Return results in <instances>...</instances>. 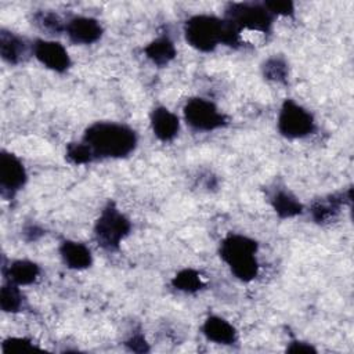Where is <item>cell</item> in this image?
<instances>
[{"instance_id": "1", "label": "cell", "mask_w": 354, "mask_h": 354, "mask_svg": "<svg viewBox=\"0 0 354 354\" xmlns=\"http://www.w3.org/2000/svg\"><path fill=\"white\" fill-rule=\"evenodd\" d=\"M83 142L88 145L94 158H123L136 148L137 136L124 124L97 122L86 130Z\"/></svg>"}, {"instance_id": "2", "label": "cell", "mask_w": 354, "mask_h": 354, "mask_svg": "<svg viewBox=\"0 0 354 354\" xmlns=\"http://www.w3.org/2000/svg\"><path fill=\"white\" fill-rule=\"evenodd\" d=\"M257 243L239 234L228 235L220 246L221 259L230 266L232 274L241 281H250L257 275Z\"/></svg>"}, {"instance_id": "3", "label": "cell", "mask_w": 354, "mask_h": 354, "mask_svg": "<svg viewBox=\"0 0 354 354\" xmlns=\"http://www.w3.org/2000/svg\"><path fill=\"white\" fill-rule=\"evenodd\" d=\"M187 41L201 51H210L223 43L224 19L213 15L191 17L184 26Z\"/></svg>"}, {"instance_id": "4", "label": "cell", "mask_w": 354, "mask_h": 354, "mask_svg": "<svg viewBox=\"0 0 354 354\" xmlns=\"http://www.w3.org/2000/svg\"><path fill=\"white\" fill-rule=\"evenodd\" d=\"M130 227L129 218L113 203H108L95 223V239L106 250L118 249L120 242L127 236Z\"/></svg>"}, {"instance_id": "5", "label": "cell", "mask_w": 354, "mask_h": 354, "mask_svg": "<svg viewBox=\"0 0 354 354\" xmlns=\"http://www.w3.org/2000/svg\"><path fill=\"white\" fill-rule=\"evenodd\" d=\"M225 19L242 30L266 33L272 24V14L264 3H232L225 10Z\"/></svg>"}, {"instance_id": "6", "label": "cell", "mask_w": 354, "mask_h": 354, "mask_svg": "<svg viewBox=\"0 0 354 354\" xmlns=\"http://www.w3.org/2000/svg\"><path fill=\"white\" fill-rule=\"evenodd\" d=\"M278 130L288 138H300L314 130L313 115L292 100H286L278 116Z\"/></svg>"}, {"instance_id": "7", "label": "cell", "mask_w": 354, "mask_h": 354, "mask_svg": "<svg viewBox=\"0 0 354 354\" xmlns=\"http://www.w3.org/2000/svg\"><path fill=\"white\" fill-rule=\"evenodd\" d=\"M184 118L191 127L203 131L218 129L225 123V116L205 98H191L184 106Z\"/></svg>"}, {"instance_id": "8", "label": "cell", "mask_w": 354, "mask_h": 354, "mask_svg": "<svg viewBox=\"0 0 354 354\" xmlns=\"http://www.w3.org/2000/svg\"><path fill=\"white\" fill-rule=\"evenodd\" d=\"M26 171L22 162L12 153L3 151L0 155V187L1 192L12 195L24 187Z\"/></svg>"}, {"instance_id": "9", "label": "cell", "mask_w": 354, "mask_h": 354, "mask_svg": "<svg viewBox=\"0 0 354 354\" xmlns=\"http://www.w3.org/2000/svg\"><path fill=\"white\" fill-rule=\"evenodd\" d=\"M35 57L47 68L55 72H64L69 68L71 59L65 47L58 41L36 40L33 44Z\"/></svg>"}, {"instance_id": "10", "label": "cell", "mask_w": 354, "mask_h": 354, "mask_svg": "<svg viewBox=\"0 0 354 354\" xmlns=\"http://www.w3.org/2000/svg\"><path fill=\"white\" fill-rule=\"evenodd\" d=\"M66 35L76 44H91L102 35L100 22L90 17H73L66 22Z\"/></svg>"}, {"instance_id": "11", "label": "cell", "mask_w": 354, "mask_h": 354, "mask_svg": "<svg viewBox=\"0 0 354 354\" xmlns=\"http://www.w3.org/2000/svg\"><path fill=\"white\" fill-rule=\"evenodd\" d=\"M151 124L155 136L162 141L173 140L178 133V118L165 106H158L151 113Z\"/></svg>"}, {"instance_id": "12", "label": "cell", "mask_w": 354, "mask_h": 354, "mask_svg": "<svg viewBox=\"0 0 354 354\" xmlns=\"http://www.w3.org/2000/svg\"><path fill=\"white\" fill-rule=\"evenodd\" d=\"M62 260L69 268L82 270L91 264V253L87 246L73 241H64L59 246Z\"/></svg>"}, {"instance_id": "13", "label": "cell", "mask_w": 354, "mask_h": 354, "mask_svg": "<svg viewBox=\"0 0 354 354\" xmlns=\"http://www.w3.org/2000/svg\"><path fill=\"white\" fill-rule=\"evenodd\" d=\"M202 330L209 340L220 344H231L236 339L235 328L220 317H209L205 321Z\"/></svg>"}, {"instance_id": "14", "label": "cell", "mask_w": 354, "mask_h": 354, "mask_svg": "<svg viewBox=\"0 0 354 354\" xmlns=\"http://www.w3.org/2000/svg\"><path fill=\"white\" fill-rule=\"evenodd\" d=\"M0 54L4 61L17 64L26 55V44L19 36L3 29L0 32Z\"/></svg>"}, {"instance_id": "15", "label": "cell", "mask_w": 354, "mask_h": 354, "mask_svg": "<svg viewBox=\"0 0 354 354\" xmlns=\"http://www.w3.org/2000/svg\"><path fill=\"white\" fill-rule=\"evenodd\" d=\"M39 275V267L29 260H17L8 266V281L15 285H29L36 281Z\"/></svg>"}, {"instance_id": "16", "label": "cell", "mask_w": 354, "mask_h": 354, "mask_svg": "<svg viewBox=\"0 0 354 354\" xmlns=\"http://www.w3.org/2000/svg\"><path fill=\"white\" fill-rule=\"evenodd\" d=\"M145 54L147 57L156 65L163 66L169 64L174 55H176V48L173 41L169 37H158L153 41H151L145 47Z\"/></svg>"}, {"instance_id": "17", "label": "cell", "mask_w": 354, "mask_h": 354, "mask_svg": "<svg viewBox=\"0 0 354 354\" xmlns=\"http://www.w3.org/2000/svg\"><path fill=\"white\" fill-rule=\"evenodd\" d=\"M271 203L274 210L278 213V216L283 218L295 217L300 214L303 210V206L300 205V202L286 191H275L274 195L271 196Z\"/></svg>"}, {"instance_id": "18", "label": "cell", "mask_w": 354, "mask_h": 354, "mask_svg": "<svg viewBox=\"0 0 354 354\" xmlns=\"http://www.w3.org/2000/svg\"><path fill=\"white\" fill-rule=\"evenodd\" d=\"M173 286L183 292H196L203 286L202 277L198 271L185 268L173 278Z\"/></svg>"}, {"instance_id": "19", "label": "cell", "mask_w": 354, "mask_h": 354, "mask_svg": "<svg viewBox=\"0 0 354 354\" xmlns=\"http://www.w3.org/2000/svg\"><path fill=\"white\" fill-rule=\"evenodd\" d=\"M342 202L343 201L336 198V196H330L328 199H321V201L315 202L313 209H311L314 220L318 221V223H324V221L330 220L339 212V207H340Z\"/></svg>"}, {"instance_id": "20", "label": "cell", "mask_w": 354, "mask_h": 354, "mask_svg": "<svg viewBox=\"0 0 354 354\" xmlns=\"http://www.w3.org/2000/svg\"><path fill=\"white\" fill-rule=\"evenodd\" d=\"M0 306L3 311L15 313L22 306V295L18 289V285L8 281V283L3 285L0 295Z\"/></svg>"}, {"instance_id": "21", "label": "cell", "mask_w": 354, "mask_h": 354, "mask_svg": "<svg viewBox=\"0 0 354 354\" xmlns=\"http://www.w3.org/2000/svg\"><path fill=\"white\" fill-rule=\"evenodd\" d=\"M263 72H264V76L270 80L283 82L288 76V66L282 58L272 57L264 62Z\"/></svg>"}, {"instance_id": "22", "label": "cell", "mask_w": 354, "mask_h": 354, "mask_svg": "<svg viewBox=\"0 0 354 354\" xmlns=\"http://www.w3.org/2000/svg\"><path fill=\"white\" fill-rule=\"evenodd\" d=\"M66 158L75 165H83V163L91 162L94 159V155L88 148V145L82 141V142H73L68 145Z\"/></svg>"}, {"instance_id": "23", "label": "cell", "mask_w": 354, "mask_h": 354, "mask_svg": "<svg viewBox=\"0 0 354 354\" xmlns=\"http://www.w3.org/2000/svg\"><path fill=\"white\" fill-rule=\"evenodd\" d=\"M35 19H36V24L43 30H47L51 33H59L65 30V26H66L62 24L61 18L54 12H39L35 15Z\"/></svg>"}, {"instance_id": "24", "label": "cell", "mask_w": 354, "mask_h": 354, "mask_svg": "<svg viewBox=\"0 0 354 354\" xmlns=\"http://www.w3.org/2000/svg\"><path fill=\"white\" fill-rule=\"evenodd\" d=\"M266 8L274 15H290L293 14V3L290 1H267Z\"/></svg>"}, {"instance_id": "25", "label": "cell", "mask_w": 354, "mask_h": 354, "mask_svg": "<svg viewBox=\"0 0 354 354\" xmlns=\"http://www.w3.org/2000/svg\"><path fill=\"white\" fill-rule=\"evenodd\" d=\"M28 347H32V343L24 337H10L7 340H4L3 346H1V350L3 351H11V350H15V348H28Z\"/></svg>"}, {"instance_id": "26", "label": "cell", "mask_w": 354, "mask_h": 354, "mask_svg": "<svg viewBox=\"0 0 354 354\" xmlns=\"http://www.w3.org/2000/svg\"><path fill=\"white\" fill-rule=\"evenodd\" d=\"M126 344H127L133 351H140V353H142V351H147V350H148L147 342H145V339H144L141 335L133 336Z\"/></svg>"}, {"instance_id": "27", "label": "cell", "mask_w": 354, "mask_h": 354, "mask_svg": "<svg viewBox=\"0 0 354 354\" xmlns=\"http://www.w3.org/2000/svg\"><path fill=\"white\" fill-rule=\"evenodd\" d=\"M288 351L290 353H310V351H315L311 346L301 343V342H293L292 346L288 347Z\"/></svg>"}]
</instances>
